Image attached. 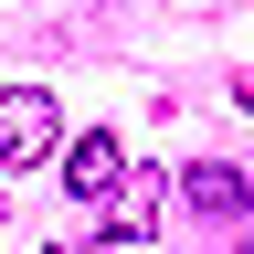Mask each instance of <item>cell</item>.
Instances as JSON below:
<instances>
[{"instance_id": "obj_2", "label": "cell", "mask_w": 254, "mask_h": 254, "mask_svg": "<svg viewBox=\"0 0 254 254\" xmlns=\"http://www.w3.org/2000/svg\"><path fill=\"white\" fill-rule=\"evenodd\" d=\"M64 180H74V201H117V180H127V148L106 138V127H85V138L64 148Z\"/></svg>"}, {"instance_id": "obj_4", "label": "cell", "mask_w": 254, "mask_h": 254, "mask_svg": "<svg viewBox=\"0 0 254 254\" xmlns=\"http://www.w3.org/2000/svg\"><path fill=\"white\" fill-rule=\"evenodd\" d=\"M43 254H74V244H43Z\"/></svg>"}, {"instance_id": "obj_1", "label": "cell", "mask_w": 254, "mask_h": 254, "mask_svg": "<svg viewBox=\"0 0 254 254\" xmlns=\"http://www.w3.org/2000/svg\"><path fill=\"white\" fill-rule=\"evenodd\" d=\"M53 127H64V106H53L43 85H0V170L53 159Z\"/></svg>"}, {"instance_id": "obj_3", "label": "cell", "mask_w": 254, "mask_h": 254, "mask_svg": "<svg viewBox=\"0 0 254 254\" xmlns=\"http://www.w3.org/2000/svg\"><path fill=\"white\" fill-rule=\"evenodd\" d=\"M180 201H201L212 222H244V212H254V190H244V170H222V159H201V170H180Z\"/></svg>"}]
</instances>
